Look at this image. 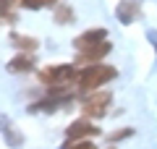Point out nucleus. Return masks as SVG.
<instances>
[{
    "label": "nucleus",
    "mask_w": 157,
    "mask_h": 149,
    "mask_svg": "<svg viewBox=\"0 0 157 149\" xmlns=\"http://www.w3.org/2000/svg\"><path fill=\"white\" fill-rule=\"evenodd\" d=\"M115 78V68L113 66H105V63H97V66H84L78 71V89L86 94L92 92H100V86H105L107 81Z\"/></svg>",
    "instance_id": "1"
},
{
    "label": "nucleus",
    "mask_w": 157,
    "mask_h": 149,
    "mask_svg": "<svg viewBox=\"0 0 157 149\" xmlns=\"http://www.w3.org/2000/svg\"><path fill=\"white\" fill-rule=\"evenodd\" d=\"M107 105H110V92H92L81 102V113L86 118H102L107 113Z\"/></svg>",
    "instance_id": "2"
},
{
    "label": "nucleus",
    "mask_w": 157,
    "mask_h": 149,
    "mask_svg": "<svg viewBox=\"0 0 157 149\" xmlns=\"http://www.w3.org/2000/svg\"><path fill=\"white\" fill-rule=\"evenodd\" d=\"M97 133H100V128H94V123L86 120V118H81V120H73L71 126L66 128V136L71 139V141H84V139L97 136Z\"/></svg>",
    "instance_id": "3"
},
{
    "label": "nucleus",
    "mask_w": 157,
    "mask_h": 149,
    "mask_svg": "<svg viewBox=\"0 0 157 149\" xmlns=\"http://www.w3.org/2000/svg\"><path fill=\"white\" fill-rule=\"evenodd\" d=\"M107 52H110V42H102V44H94V47H89V50H81L78 58H76V66H84V63L86 66H97Z\"/></svg>",
    "instance_id": "4"
},
{
    "label": "nucleus",
    "mask_w": 157,
    "mask_h": 149,
    "mask_svg": "<svg viewBox=\"0 0 157 149\" xmlns=\"http://www.w3.org/2000/svg\"><path fill=\"white\" fill-rule=\"evenodd\" d=\"M107 32L105 29H89V32H84V34H78L76 39H73V47L81 52V50H89V47H94V44H102V42H107Z\"/></svg>",
    "instance_id": "5"
},
{
    "label": "nucleus",
    "mask_w": 157,
    "mask_h": 149,
    "mask_svg": "<svg viewBox=\"0 0 157 149\" xmlns=\"http://www.w3.org/2000/svg\"><path fill=\"white\" fill-rule=\"evenodd\" d=\"M139 11H141V0H121L115 8V16L121 18V24H134L139 18Z\"/></svg>",
    "instance_id": "6"
},
{
    "label": "nucleus",
    "mask_w": 157,
    "mask_h": 149,
    "mask_svg": "<svg viewBox=\"0 0 157 149\" xmlns=\"http://www.w3.org/2000/svg\"><path fill=\"white\" fill-rule=\"evenodd\" d=\"M32 68H34V55L32 52H21V55L8 60V71H13V73H26Z\"/></svg>",
    "instance_id": "7"
},
{
    "label": "nucleus",
    "mask_w": 157,
    "mask_h": 149,
    "mask_svg": "<svg viewBox=\"0 0 157 149\" xmlns=\"http://www.w3.org/2000/svg\"><path fill=\"white\" fill-rule=\"evenodd\" d=\"M11 42L16 44L18 50H24V52H34V50H37V39L26 37V34H16V32H13L11 34Z\"/></svg>",
    "instance_id": "8"
},
{
    "label": "nucleus",
    "mask_w": 157,
    "mask_h": 149,
    "mask_svg": "<svg viewBox=\"0 0 157 149\" xmlns=\"http://www.w3.org/2000/svg\"><path fill=\"white\" fill-rule=\"evenodd\" d=\"M52 13H55V21L58 24H73V18H76V16H73V8L66 6V3H60Z\"/></svg>",
    "instance_id": "9"
},
{
    "label": "nucleus",
    "mask_w": 157,
    "mask_h": 149,
    "mask_svg": "<svg viewBox=\"0 0 157 149\" xmlns=\"http://www.w3.org/2000/svg\"><path fill=\"white\" fill-rule=\"evenodd\" d=\"M21 6L29 8V11H39V8H47V6L58 8V6H60V0H21Z\"/></svg>",
    "instance_id": "10"
},
{
    "label": "nucleus",
    "mask_w": 157,
    "mask_h": 149,
    "mask_svg": "<svg viewBox=\"0 0 157 149\" xmlns=\"http://www.w3.org/2000/svg\"><path fill=\"white\" fill-rule=\"evenodd\" d=\"M63 149H97V147H94L92 141H86V139H84V141H73V144H66Z\"/></svg>",
    "instance_id": "11"
},
{
    "label": "nucleus",
    "mask_w": 157,
    "mask_h": 149,
    "mask_svg": "<svg viewBox=\"0 0 157 149\" xmlns=\"http://www.w3.org/2000/svg\"><path fill=\"white\" fill-rule=\"evenodd\" d=\"M131 133H134V131H131V128H123V131H115V133H110V136H107V139H110V141L115 144V141H121V139H128Z\"/></svg>",
    "instance_id": "12"
},
{
    "label": "nucleus",
    "mask_w": 157,
    "mask_h": 149,
    "mask_svg": "<svg viewBox=\"0 0 157 149\" xmlns=\"http://www.w3.org/2000/svg\"><path fill=\"white\" fill-rule=\"evenodd\" d=\"M8 3H13V0H3V6H8Z\"/></svg>",
    "instance_id": "13"
}]
</instances>
